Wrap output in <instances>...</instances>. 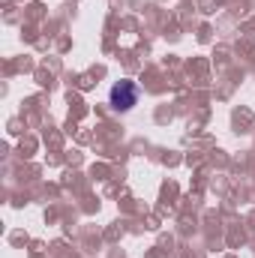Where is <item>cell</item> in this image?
Here are the masks:
<instances>
[{
	"label": "cell",
	"instance_id": "1",
	"mask_svg": "<svg viewBox=\"0 0 255 258\" xmlns=\"http://www.w3.org/2000/svg\"><path fill=\"white\" fill-rule=\"evenodd\" d=\"M138 99H141V87H138L135 81H117V84L108 90V102H111L114 111H129V108H135Z\"/></svg>",
	"mask_w": 255,
	"mask_h": 258
}]
</instances>
